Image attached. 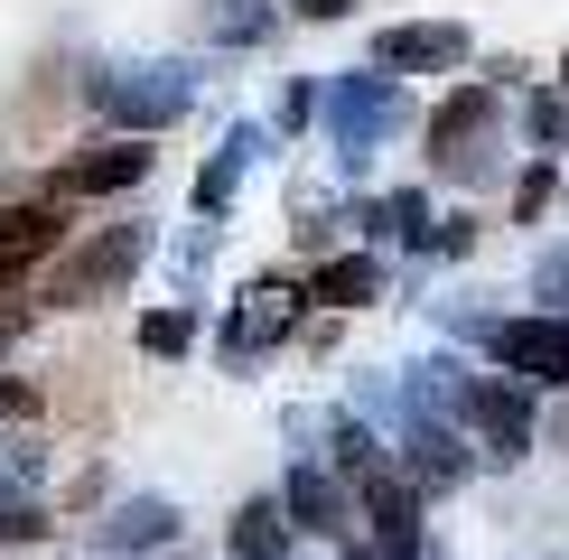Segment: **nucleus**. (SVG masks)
I'll list each match as a JSON object with an SVG mask.
<instances>
[{
  "mask_svg": "<svg viewBox=\"0 0 569 560\" xmlns=\"http://www.w3.org/2000/svg\"><path fill=\"white\" fill-rule=\"evenodd\" d=\"M10 337H19V309H0V346H10Z\"/></svg>",
  "mask_w": 569,
  "mask_h": 560,
  "instance_id": "nucleus-25",
  "label": "nucleus"
},
{
  "mask_svg": "<svg viewBox=\"0 0 569 560\" xmlns=\"http://www.w3.org/2000/svg\"><path fill=\"white\" fill-rule=\"evenodd\" d=\"M355 560H373V551H355Z\"/></svg>",
  "mask_w": 569,
  "mask_h": 560,
  "instance_id": "nucleus-27",
  "label": "nucleus"
},
{
  "mask_svg": "<svg viewBox=\"0 0 569 560\" xmlns=\"http://www.w3.org/2000/svg\"><path fill=\"white\" fill-rule=\"evenodd\" d=\"M318 112H327V140H337V159H346V169H365V159L401 131V84L365 66V76H337V84H327V93H318Z\"/></svg>",
  "mask_w": 569,
  "mask_h": 560,
  "instance_id": "nucleus-2",
  "label": "nucleus"
},
{
  "mask_svg": "<svg viewBox=\"0 0 569 560\" xmlns=\"http://www.w3.org/2000/svg\"><path fill=\"white\" fill-rule=\"evenodd\" d=\"M486 356L523 392H551L569 383V318H486Z\"/></svg>",
  "mask_w": 569,
  "mask_h": 560,
  "instance_id": "nucleus-3",
  "label": "nucleus"
},
{
  "mask_svg": "<svg viewBox=\"0 0 569 560\" xmlns=\"http://www.w3.org/2000/svg\"><path fill=\"white\" fill-rule=\"evenodd\" d=\"M93 542H103L112 560H159V551L178 542V504L169 496H122L103 523H93Z\"/></svg>",
  "mask_w": 569,
  "mask_h": 560,
  "instance_id": "nucleus-9",
  "label": "nucleus"
},
{
  "mask_svg": "<svg viewBox=\"0 0 569 560\" xmlns=\"http://www.w3.org/2000/svg\"><path fill=\"white\" fill-rule=\"evenodd\" d=\"M495 122V84H467V93H448V103L430 112V159L439 169H467V150H477V131Z\"/></svg>",
  "mask_w": 569,
  "mask_h": 560,
  "instance_id": "nucleus-12",
  "label": "nucleus"
},
{
  "mask_svg": "<svg viewBox=\"0 0 569 560\" xmlns=\"http://www.w3.org/2000/svg\"><path fill=\"white\" fill-rule=\"evenodd\" d=\"M523 122H532V140H541V150H560V131H569V112L551 103V93H541V103L523 112Z\"/></svg>",
  "mask_w": 569,
  "mask_h": 560,
  "instance_id": "nucleus-22",
  "label": "nucleus"
},
{
  "mask_svg": "<svg viewBox=\"0 0 569 560\" xmlns=\"http://www.w3.org/2000/svg\"><path fill=\"white\" fill-rule=\"evenodd\" d=\"M280 513H290V532H346V523H355V496L327 477L318 458H299L290 486H280Z\"/></svg>",
  "mask_w": 569,
  "mask_h": 560,
  "instance_id": "nucleus-11",
  "label": "nucleus"
},
{
  "mask_svg": "<svg viewBox=\"0 0 569 560\" xmlns=\"http://www.w3.org/2000/svg\"><path fill=\"white\" fill-rule=\"evenodd\" d=\"M290 327H299V290H290V280H252L243 309L224 318V364H252L262 346L290 337Z\"/></svg>",
  "mask_w": 569,
  "mask_h": 560,
  "instance_id": "nucleus-7",
  "label": "nucleus"
},
{
  "mask_svg": "<svg viewBox=\"0 0 569 560\" xmlns=\"http://www.w3.org/2000/svg\"><path fill=\"white\" fill-rule=\"evenodd\" d=\"M560 93H569V57H560Z\"/></svg>",
  "mask_w": 569,
  "mask_h": 560,
  "instance_id": "nucleus-26",
  "label": "nucleus"
},
{
  "mask_svg": "<svg viewBox=\"0 0 569 560\" xmlns=\"http://www.w3.org/2000/svg\"><path fill=\"white\" fill-rule=\"evenodd\" d=\"M532 290L551 299V309H569V243H560V252H541V271H532Z\"/></svg>",
  "mask_w": 569,
  "mask_h": 560,
  "instance_id": "nucleus-20",
  "label": "nucleus"
},
{
  "mask_svg": "<svg viewBox=\"0 0 569 560\" xmlns=\"http://www.w3.org/2000/svg\"><path fill=\"white\" fill-rule=\"evenodd\" d=\"M458 420L486 439V458H505V467L532 449V392L505 383V373H477V383H467V402H458Z\"/></svg>",
  "mask_w": 569,
  "mask_h": 560,
  "instance_id": "nucleus-4",
  "label": "nucleus"
},
{
  "mask_svg": "<svg viewBox=\"0 0 569 560\" xmlns=\"http://www.w3.org/2000/svg\"><path fill=\"white\" fill-rule=\"evenodd\" d=\"M187 346H197V318L187 309H150L140 318V356H187Z\"/></svg>",
  "mask_w": 569,
  "mask_h": 560,
  "instance_id": "nucleus-19",
  "label": "nucleus"
},
{
  "mask_svg": "<svg viewBox=\"0 0 569 560\" xmlns=\"http://www.w3.org/2000/svg\"><path fill=\"white\" fill-rule=\"evenodd\" d=\"M308 290H318L327 309H365V299L383 290V262H365V252H346V262H327L318 280H308Z\"/></svg>",
  "mask_w": 569,
  "mask_h": 560,
  "instance_id": "nucleus-18",
  "label": "nucleus"
},
{
  "mask_svg": "<svg viewBox=\"0 0 569 560\" xmlns=\"http://www.w3.org/2000/svg\"><path fill=\"white\" fill-rule=\"evenodd\" d=\"M140 252H150V233H140V224H112L103 243H84L76 262L57 271V299H93V290H112V280H131Z\"/></svg>",
  "mask_w": 569,
  "mask_h": 560,
  "instance_id": "nucleus-10",
  "label": "nucleus"
},
{
  "mask_svg": "<svg viewBox=\"0 0 569 560\" xmlns=\"http://www.w3.org/2000/svg\"><path fill=\"white\" fill-rule=\"evenodd\" d=\"M439 66H467L458 19H401V29L373 38V76H439Z\"/></svg>",
  "mask_w": 569,
  "mask_h": 560,
  "instance_id": "nucleus-5",
  "label": "nucleus"
},
{
  "mask_svg": "<svg viewBox=\"0 0 569 560\" xmlns=\"http://www.w3.org/2000/svg\"><path fill=\"white\" fill-rule=\"evenodd\" d=\"M140 178H150V140H93V150H76L47 178V206L57 197H112V187H140Z\"/></svg>",
  "mask_w": 569,
  "mask_h": 560,
  "instance_id": "nucleus-6",
  "label": "nucleus"
},
{
  "mask_svg": "<svg viewBox=\"0 0 569 560\" xmlns=\"http://www.w3.org/2000/svg\"><path fill=\"white\" fill-rule=\"evenodd\" d=\"M373 513V560H420V486L401 477V467H383V477L355 486Z\"/></svg>",
  "mask_w": 569,
  "mask_h": 560,
  "instance_id": "nucleus-8",
  "label": "nucleus"
},
{
  "mask_svg": "<svg viewBox=\"0 0 569 560\" xmlns=\"http://www.w3.org/2000/svg\"><path fill=\"white\" fill-rule=\"evenodd\" d=\"M84 103L103 112L122 140H150L159 122H178L187 103H197V76L169 57H112V66H93L84 76Z\"/></svg>",
  "mask_w": 569,
  "mask_h": 560,
  "instance_id": "nucleus-1",
  "label": "nucleus"
},
{
  "mask_svg": "<svg viewBox=\"0 0 569 560\" xmlns=\"http://www.w3.org/2000/svg\"><path fill=\"white\" fill-rule=\"evenodd\" d=\"M365 233H383V243H430V197H420V187L373 197V206H365Z\"/></svg>",
  "mask_w": 569,
  "mask_h": 560,
  "instance_id": "nucleus-17",
  "label": "nucleus"
},
{
  "mask_svg": "<svg viewBox=\"0 0 569 560\" xmlns=\"http://www.w3.org/2000/svg\"><path fill=\"white\" fill-rule=\"evenodd\" d=\"M252 159H262V122H233V131H224V150H216V169L197 178V216H224Z\"/></svg>",
  "mask_w": 569,
  "mask_h": 560,
  "instance_id": "nucleus-14",
  "label": "nucleus"
},
{
  "mask_svg": "<svg viewBox=\"0 0 569 560\" xmlns=\"http://www.w3.org/2000/svg\"><path fill=\"white\" fill-rule=\"evenodd\" d=\"M290 10H299V19H346L355 0H290Z\"/></svg>",
  "mask_w": 569,
  "mask_h": 560,
  "instance_id": "nucleus-23",
  "label": "nucleus"
},
{
  "mask_svg": "<svg viewBox=\"0 0 569 560\" xmlns=\"http://www.w3.org/2000/svg\"><path fill=\"white\" fill-rule=\"evenodd\" d=\"M233 560H290V513H280V496H252L243 513H233Z\"/></svg>",
  "mask_w": 569,
  "mask_h": 560,
  "instance_id": "nucleus-16",
  "label": "nucleus"
},
{
  "mask_svg": "<svg viewBox=\"0 0 569 560\" xmlns=\"http://www.w3.org/2000/svg\"><path fill=\"white\" fill-rule=\"evenodd\" d=\"M38 486H47V439L0 420V513H10V504H38Z\"/></svg>",
  "mask_w": 569,
  "mask_h": 560,
  "instance_id": "nucleus-15",
  "label": "nucleus"
},
{
  "mask_svg": "<svg viewBox=\"0 0 569 560\" xmlns=\"http://www.w3.org/2000/svg\"><path fill=\"white\" fill-rule=\"evenodd\" d=\"M19 280H29V271H19V262H0V299H10V290H19Z\"/></svg>",
  "mask_w": 569,
  "mask_h": 560,
  "instance_id": "nucleus-24",
  "label": "nucleus"
},
{
  "mask_svg": "<svg viewBox=\"0 0 569 560\" xmlns=\"http://www.w3.org/2000/svg\"><path fill=\"white\" fill-rule=\"evenodd\" d=\"M66 243V216H57V206H0V262H19V271H29V262H47V252H57Z\"/></svg>",
  "mask_w": 569,
  "mask_h": 560,
  "instance_id": "nucleus-13",
  "label": "nucleus"
},
{
  "mask_svg": "<svg viewBox=\"0 0 569 560\" xmlns=\"http://www.w3.org/2000/svg\"><path fill=\"white\" fill-rule=\"evenodd\" d=\"M38 532H47L38 504H10V513H0V551H10V542H38Z\"/></svg>",
  "mask_w": 569,
  "mask_h": 560,
  "instance_id": "nucleus-21",
  "label": "nucleus"
}]
</instances>
